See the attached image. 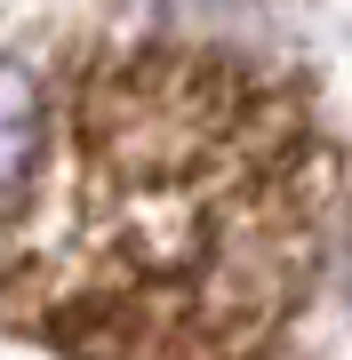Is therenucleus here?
I'll return each instance as SVG.
<instances>
[{
  "mask_svg": "<svg viewBox=\"0 0 352 360\" xmlns=\"http://www.w3.org/2000/svg\"><path fill=\"white\" fill-rule=\"evenodd\" d=\"M304 89L216 49H120L72 80L0 321L65 360H273L328 240Z\"/></svg>",
  "mask_w": 352,
  "mask_h": 360,
  "instance_id": "f257e3e1",
  "label": "nucleus"
},
{
  "mask_svg": "<svg viewBox=\"0 0 352 360\" xmlns=\"http://www.w3.org/2000/svg\"><path fill=\"white\" fill-rule=\"evenodd\" d=\"M40 160V89L25 65H0V184H25Z\"/></svg>",
  "mask_w": 352,
  "mask_h": 360,
  "instance_id": "f03ea898",
  "label": "nucleus"
}]
</instances>
